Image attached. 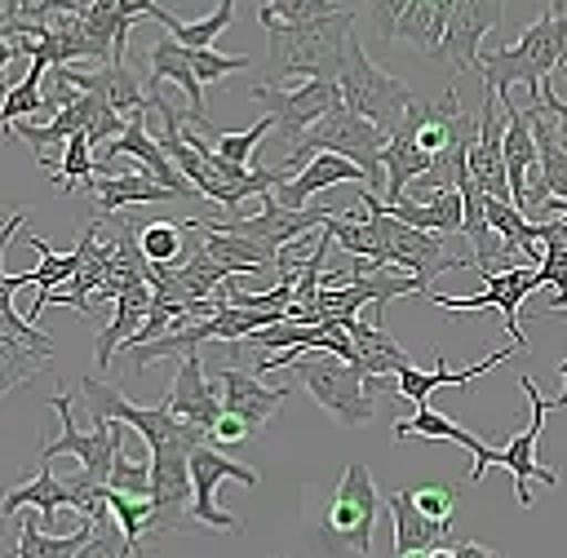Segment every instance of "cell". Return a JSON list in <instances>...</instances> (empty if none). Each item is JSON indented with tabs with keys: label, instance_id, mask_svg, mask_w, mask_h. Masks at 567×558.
Masks as SVG:
<instances>
[{
	"label": "cell",
	"instance_id": "cell-37",
	"mask_svg": "<svg viewBox=\"0 0 567 558\" xmlns=\"http://www.w3.org/2000/svg\"><path fill=\"white\" fill-rule=\"evenodd\" d=\"M49 177H53L66 195H75V186H89V177H97V155H93L89 133H75V137L66 142L62 159H49Z\"/></svg>",
	"mask_w": 567,
	"mask_h": 558
},
{
	"label": "cell",
	"instance_id": "cell-26",
	"mask_svg": "<svg viewBox=\"0 0 567 558\" xmlns=\"http://www.w3.org/2000/svg\"><path fill=\"white\" fill-rule=\"evenodd\" d=\"M501 111H505V173H509V199H514V208L527 213V177H532V168L540 164L536 128H532V115L518 111L509 97H501Z\"/></svg>",
	"mask_w": 567,
	"mask_h": 558
},
{
	"label": "cell",
	"instance_id": "cell-56",
	"mask_svg": "<svg viewBox=\"0 0 567 558\" xmlns=\"http://www.w3.org/2000/svg\"><path fill=\"white\" fill-rule=\"evenodd\" d=\"M558 376H563V394H558L549 407H567V354H563V363H558Z\"/></svg>",
	"mask_w": 567,
	"mask_h": 558
},
{
	"label": "cell",
	"instance_id": "cell-42",
	"mask_svg": "<svg viewBox=\"0 0 567 558\" xmlns=\"http://www.w3.org/2000/svg\"><path fill=\"white\" fill-rule=\"evenodd\" d=\"M146 549H137L128 536H124V527L106 514V518H97L93 523V536H89V545L75 554V558H142Z\"/></svg>",
	"mask_w": 567,
	"mask_h": 558
},
{
	"label": "cell",
	"instance_id": "cell-11",
	"mask_svg": "<svg viewBox=\"0 0 567 558\" xmlns=\"http://www.w3.org/2000/svg\"><path fill=\"white\" fill-rule=\"evenodd\" d=\"M518 385H523V394H527V403H532V421H527V425H523V430L501 447L496 465L514 474L518 509H532V483L558 487V474H554L549 465H540V434H545V412H549V403H545V394L536 390V381H532L527 372L518 376Z\"/></svg>",
	"mask_w": 567,
	"mask_h": 558
},
{
	"label": "cell",
	"instance_id": "cell-48",
	"mask_svg": "<svg viewBox=\"0 0 567 558\" xmlns=\"http://www.w3.org/2000/svg\"><path fill=\"white\" fill-rule=\"evenodd\" d=\"M412 9V0H368V27H372V35L381 40V44H394V31H399V22H403V13Z\"/></svg>",
	"mask_w": 567,
	"mask_h": 558
},
{
	"label": "cell",
	"instance_id": "cell-3",
	"mask_svg": "<svg viewBox=\"0 0 567 558\" xmlns=\"http://www.w3.org/2000/svg\"><path fill=\"white\" fill-rule=\"evenodd\" d=\"M567 58V27L545 9L509 49H487L478 62V75L487 89H496L501 97H509V84H527L532 89V106H536V89H545V80L554 75V66H563Z\"/></svg>",
	"mask_w": 567,
	"mask_h": 558
},
{
	"label": "cell",
	"instance_id": "cell-25",
	"mask_svg": "<svg viewBox=\"0 0 567 558\" xmlns=\"http://www.w3.org/2000/svg\"><path fill=\"white\" fill-rule=\"evenodd\" d=\"M186 226H190V230H199L204 248H208V252H213L230 275H257V270L279 266V248H275V244H266V239H248V235L217 230V226H213V221H204V217H190Z\"/></svg>",
	"mask_w": 567,
	"mask_h": 558
},
{
	"label": "cell",
	"instance_id": "cell-50",
	"mask_svg": "<svg viewBox=\"0 0 567 558\" xmlns=\"http://www.w3.org/2000/svg\"><path fill=\"white\" fill-rule=\"evenodd\" d=\"M124 128H128V120H124L120 111H111V106H97L84 133H89V142H93V151H97V146H111L115 137H124Z\"/></svg>",
	"mask_w": 567,
	"mask_h": 558
},
{
	"label": "cell",
	"instance_id": "cell-7",
	"mask_svg": "<svg viewBox=\"0 0 567 558\" xmlns=\"http://www.w3.org/2000/svg\"><path fill=\"white\" fill-rule=\"evenodd\" d=\"M363 199L377 208V217H381V230H385V248H390V266L394 270H408V275H416L421 283H425V292H430V283L443 275V270H474V252H465V257H452L447 252V235H434V230H421V226H408L403 217H394L390 208H385V199L381 195H372V190H363Z\"/></svg>",
	"mask_w": 567,
	"mask_h": 558
},
{
	"label": "cell",
	"instance_id": "cell-14",
	"mask_svg": "<svg viewBox=\"0 0 567 558\" xmlns=\"http://www.w3.org/2000/svg\"><path fill=\"white\" fill-rule=\"evenodd\" d=\"M190 478H195V518L204 527H217V531H244L235 514L217 509V483L221 478H235L244 487H257L261 474L252 465H239L235 456H226V447H213V443H199L190 452Z\"/></svg>",
	"mask_w": 567,
	"mask_h": 558
},
{
	"label": "cell",
	"instance_id": "cell-46",
	"mask_svg": "<svg viewBox=\"0 0 567 558\" xmlns=\"http://www.w3.org/2000/svg\"><path fill=\"white\" fill-rule=\"evenodd\" d=\"M412 500L434 523H452V514H456V487L452 483H421V487H412Z\"/></svg>",
	"mask_w": 567,
	"mask_h": 558
},
{
	"label": "cell",
	"instance_id": "cell-2",
	"mask_svg": "<svg viewBox=\"0 0 567 558\" xmlns=\"http://www.w3.org/2000/svg\"><path fill=\"white\" fill-rule=\"evenodd\" d=\"M341 155V159H350V164H359V173H363V182H368V190L372 195H385V133L372 124V120H363L346 97L319 120V124H310V133L301 137V146L292 151V155H284V173L292 177L301 164H310L315 155Z\"/></svg>",
	"mask_w": 567,
	"mask_h": 558
},
{
	"label": "cell",
	"instance_id": "cell-53",
	"mask_svg": "<svg viewBox=\"0 0 567 558\" xmlns=\"http://www.w3.org/2000/svg\"><path fill=\"white\" fill-rule=\"evenodd\" d=\"M536 230H540L545 248H567V217H563V213H558V217H545V221H536Z\"/></svg>",
	"mask_w": 567,
	"mask_h": 558
},
{
	"label": "cell",
	"instance_id": "cell-23",
	"mask_svg": "<svg viewBox=\"0 0 567 558\" xmlns=\"http://www.w3.org/2000/svg\"><path fill=\"white\" fill-rule=\"evenodd\" d=\"M66 75H71V84H75L80 93H93L102 106L120 111L124 120L146 115V106H151V97H142V84H137V75H133L124 62H102V66H93V71H71V66H66Z\"/></svg>",
	"mask_w": 567,
	"mask_h": 558
},
{
	"label": "cell",
	"instance_id": "cell-1",
	"mask_svg": "<svg viewBox=\"0 0 567 558\" xmlns=\"http://www.w3.org/2000/svg\"><path fill=\"white\" fill-rule=\"evenodd\" d=\"M350 40H354V9L315 18V22H292V27L275 22V27H266V66H261L257 84H284L292 75L341 80Z\"/></svg>",
	"mask_w": 567,
	"mask_h": 558
},
{
	"label": "cell",
	"instance_id": "cell-21",
	"mask_svg": "<svg viewBox=\"0 0 567 558\" xmlns=\"http://www.w3.org/2000/svg\"><path fill=\"white\" fill-rule=\"evenodd\" d=\"M385 509H390V545H394V558L399 554H412V549H443V545H456L452 540V523H434L416 509L412 500V487H394L385 496Z\"/></svg>",
	"mask_w": 567,
	"mask_h": 558
},
{
	"label": "cell",
	"instance_id": "cell-30",
	"mask_svg": "<svg viewBox=\"0 0 567 558\" xmlns=\"http://www.w3.org/2000/svg\"><path fill=\"white\" fill-rule=\"evenodd\" d=\"M341 328L350 332V341H354V350H359V359H354L359 372H368V376H394V372L412 368L408 350H403L390 332H381L377 319H354V314H350V319H341Z\"/></svg>",
	"mask_w": 567,
	"mask_h": 558
},
{
	"label": "cell",
	"instance_id": "cell-4",
	"mask_svg": "<svg viewBox=\"0 0 567 558\" xmlns=\"http://www.w3.org/2000/svg\"><path fill=\"white\" fill-rule=\"evenodd\" d=\"M292 381L346 430L354 425H368L372 421V407H377V385L368 372H359L354 363H346L341 354H328V350H310V354H297L288 363Z\"/></svg>",
	"mask_w": 567,
	"mask_h": 558
},
{
	"label": "cell",
	"instance_id": "cell-55",
	"mask_svg": "<svg viewBox=\"0 0 567 558\" xmlns=\"http://www.w3.org/2000/svg\"><path fill=\"white\" fill-rule=\"evenodd\" d=\"M22 221H27V208H13V217L0 226V248H9V239L18 235V226H22Z\"/></svg>",
	"mask_w": 567,
	"mask_h": 558
},
{
	"label": "cell",
	"instance_id": "cell-9",
	"mask_svg": "<svg viewBox=\"0 0 567 558\" xmlns=\"http://www.w3.org/2000/svg\"><path fill=\"white\" fill-rule=\"evenodd\" d=\"M49 407L58 412L62 430L53 443H40V465H49L53 456H80V469L93 474L97 483H111V469H115V456L124 447V421H93L89 434L75 430V416H71V394L58 390L49 399Z\"/></svg>",
	"mask_w": 567,
	"mask_h": 558
},
{
	"label": "cell",
	"instance_id": "cell-17",
	"mask_svg": "<svg viewBox=\"0 0 567 558\" xmlns=\"http://www.w3.org/2000/svg\"><path fill=\"white\" fill-rule=\"evenodd\" d=\"M470 173L483 186L487 199H509V173H505V111L501 93L483 84V115H478V137L470 146ZM514 204V199H509Z\"/></svg>",
	"mask_w": 567,
	"mask_h": 558
},
{
	"label": "cell",
	"instance_id": "cell-32",
	"mask_svg": "<svg viewBox=\"0 0 567 558\" xmlns=\"http://www.w3.org/2000/svg\"><path fill=\"white\" fill-rule=\"evenodd\" d=\"M430 164H434V155L416 142V133H412L408 124H399V128L390 133V142H385V204H399L403 190H408L421 173H430Z\"/></svg>",
	"mask_w": 567,
	"mask_h": 558
},
{
	"label": "cell",
	"instance_id": "cell-29",
	"mask_svg": "<svg viewBox=\"0 0 567 558\" xmlns=\"http://www.w3.org/2000/svg\"><path fill=\"white\" fill-rule=\"evenodd\" d=\"M217 341V323L213 319H195V323H182V328H168L164 337L146 341V345H124L120 359L128 372H142L159 359H186V354H199V345Z\"/></svg>",
	"mask_w": 567,
	"mask_h": 558
},
{
	"label": "cell",
	"instance_id": "cell-18",
	"mask_svg": "<svg viewBox=\"0 0 567 558\" xmlns=\"http://www.w3.org/2000/svg\"><path fill=\"white\" fill-rule=\"evenodd\" d=\"M164 407H168L173 416L199 425L204 434L217 425V416L226 412V407H221V385L213 381V372L204 368L199 354L177 359V376H173V385H168V394H164Z\"/></svg>",
	"mask_w": 567,
	"mask_h": 558
},
{
	"label": "cell",
	"instance_id": "cell-39",
	"mask_svg": "<svg viewBox=\"0 0 567 558\" xmlns=\"http://www.w3.org/2000/svg\"><path fill=\"white\" fill-rule=\"evenodd\" d=\"M275 128V115H261L252 128H244V133H217L213 124H204V133L213 137V146H217V155L221 159H230V164H248L252 155H257V146H261V137Z\"/></svg>",
	"mask_w": 567,
	"mask_h": 558
},
{
	"label": "cell",
	"instance_id": "cell-31",
	"mask_svg": "<svg viewBox=\"0 0 567 558\" xmlns=\"http://www.w3.org/2000/svg\"><path fill=\"white\" fill-rule=\"evenodd\" d=\"M111 306H115V310H111V323L97 332V345H93L97 372H106V368H111V354L146 323V314H151V306H155V288H151V283H137V288H128L124 297H115Z\"/></svg>",
	"mask_w": 567,
	"mask_h": 558
},
{
	"label": "cell",
	"instance_id": "cell-27",
	"mask_svg": "<svg viewBox=\"0 0 567 558\" xmlns=\"http://www.w3.org/2000/svg\"><path fill=\"white\" fill-rule=\"evenodd\" d=\"M84 190L93 195L97 217H111V213H120L124 204H164V199H182L177 190H168L164 182H155V177L142 173V168H133V173H111V177H89Z\"/></svg>",
	"mask_w": 567,
	"mask_h": 558
},
{
	"label": "cell",
	"instance_id": "cell-54",
	"mask_svg": "<svg viewBox=\"0 0 567 558\" xmlns=\"http://www.w3.org/2000/svg\"><path fill=\"white\" fill-rule=\"evenodd\" d=\"M452 554H456V558H505V554H496V549H487V545H478V540H456Z\"/></svg>",
	"mask_w": 567,
	"mask_h": 558
},
{
	"label": "cell",
	"instance_id": "cell-16",
	"mask_svg": "<svg viewBox=\"0 0 567 558\" xmlns=\"http://www.w3.org/2000/svg\"><path fill=\"white\" fill-rule=\"evenodd\" d=\"M509 354H523V350H518L514 341H505V345L487 350V359H478V363H470V368L452 372V368H447V359H443V350H434V372L403 368V372H394V376H372V385H377V390H394V394H403V399H412V403L421 407V403H430V394H434L439 385H461V390H474L470 381L487 376V372H492L496 363H505Z\"/></svg>",
	"mask_w": 567,
	"mask_h": 558
},
{
	"label": "cell",
	"instance_id": "cell-22",
	"mask_svg": "<svg viewBox=\"0 0 567 558\" xmlns=\"http://www.w3.org/2000/svg\"><path fill=\"white\" fill-rule=\"evenodd\" d=\"M412 434H425V438H443V443H461L470 456H474V465H470V474H465V483H478L492 465H496V456H501V447H487L483 438H474L465 425H456V421H447L443 412H434L430 403H421L408 421H394V438H412Z\"/></svg>",
	"mask_w": 567,
	"mask_h": 558
},
{
	"label": "cell",
	"instance_id": "cell-20",
	"mask_svg": "<svg viewBox=\"0 0 567 558\" xmlns=\"http://www.w3.org/2000/svg\"><path fill=\"white\" fill-rule=\"evenodd\" d=\"M213 381L221 385V407L244 416L252 425V434L266 430V421L275 416L279 403H288L292 385H261V376L252 368H213Z\"/></svg>",
	"mask_w": 567,
	"mask_h": 558
},
{
	"label": "cell",
	"instance_id": "cell-19",
	"mask_svg": "<svg viewBox=\"0 0 567 558\" xmlns=\"http://www.w3.org/2000/svg\"><path fill=\"white\" fill-rule=\"evenodd\" d=\"M115 155H133V159L142 164V173H151L155 182H164V186H168V190H177L182 199H204V195H199V190H195V186L182 177V168L168 159V151L159 146V137L146 128V115H133V120H128L124 137H115V142H111V146L97 155V168H106Z\"/></svg>",
	"mask_w": 567,
	"mask_h": 558
},
{
	"label": "cell",
	"instance_id": "cell-38",
	"mask_svg": "<svg viewBox=\"0 0 567 558\" xmlns=\"http://www.w3.org/2000/svg\"><path fill=\"white\" fill-rule=\"evenodd\" d=\"M49 359H53V354H44V350H35V345H27V341L0 332V376H4V394H13V390H18L31 372H40Z\"/></svg>",
	"mask_w": 567,
	"mask_h": 558
},
{
	"label": "cell",
	"instance_id": "cell-45",
	"mask_svg": "<svg viewBox=\"0 0 567 558\" xmlns=\"http://www.w3.org/2000/svg\"><path fill=\"white\" fill-rule=\"evenodd\" d=\"M186 58H190V66H195V75H199L204 84L226 80L230 71L252 66V58H244V53H213V49H186Z\"/></svg>",
	"mask_w": 567,
	"mask_h": 558
},
{
	"label": "cell",
	"instance_id": "cell-5",
	"mask_svg": "<svg viewBox=\"0 0 567 558\" xmlns=\"http://www.w3.org/2000/svg\"><path fill=\"white\" fill-rule=\"evenodd\" d=\"M80 394L89 403V416L93 421H124L142 434V443L151 447V456H164V452H195L199 443H208V434L182 416H173L164 403L159 407H137L120 394V385L102 381V376H80Z\"/></svg>",
	"mask_w": 567,
	"mask_h": 558
},
{
	"label": "cell",
	"instance_id": "cell-36",
	"mask_svg": "<svg viewBox=\"0 0 567 558\" xmlns=\"http://www.w3.org/2000/svg\"><path fill=\"white\" fill-rule=\"evenodd\" d=\"M44 75H49V66H40V62H31L27 66V75L18 80V84H4V102H0V124H18V120H31V115H40V124H49L53 120V111L44 106Z\"/></svg>",
	"mask_w": 567,
	"mask_h": 558
},
{
	"label": "cell",
	"instance_id": "cell-12",
	"mask_svg": "<svg viewBox=\"0 0 567 558\" xmlns=\"http://www.w3.org/2000/svg\"><path fill=\"white\" fill-rule=\"evenodd\" d=\"M151 505H155V514H151L155 536L204 527L195 518V478H190V456L186 452L151 456Z\"/></svg>",
	"mask_w": 567,
	"mask_h": 558
},
{
	"label": "cell",
	"instance_id": "cell-10",
	"mask_svg": "<svg viewBox=\"0 0 567 558\" xmlns=\"http://www.w3.org/2000/svg\"><path fill=\"white\" fill-rule=\"evenodd\" d=\"M252 102L266 106V115H275L279 137L288 142V155L301 146V137L310 133V124H319L337 102H341V84L337 80H306L297 89H279V84H252L248 89Z\"/></svg>",
	"mask_w": 567,
	"mask_h": 558
},
{
	"label": "cell",
	"instance_id": "cell-13",
	"mask_svg": "<svg viewBox=\"0 0 567 558\" xmlns=\"http://www.w3.org/2000/svg\"><path fill=\"white\" fill-rule=\"evenodd\" d=\"M536 288H545V279H540V270L532 266V270H492V275H483V292H474V297H443V292H425L439 310H501V319H505V332H509V341L518 345V350H527V337H523V328H518V306H523V297L527 292H536Z\"/></svg>",
	"mask_w": 567,
	"mask_h": 558
},
{
	"label": "cell",
	"instance_id": "cell-40",
	"mask_svg": "<svg viewBox=\"0 0 567 558\" xmlns=\"http://www.w3.org/2000/svg\"><path fill=\"white\" fill-rule=\"evenodd\" d=\"M230 22H235V0H217V9H213L208 18H199V22H177V27H173V40H177L182 49H213V40H217Z\"/></svg>",
	"mask_w": 567,
	"mask_h": 558
},
{
	"label": "cell",
	"instance_id": "cell-49",
	"mask_svg": "<svg viewBox=\"0 0 567 558\" xmlns=\"http://www.w3.org/2000/svg\"><path fill=\"white\" fill-rule=\"evenodd\" d=\"M536 270L554 288V310H567V248H545Z\"/></svg>",
	"mask_w": 567,
	"mask_h": 558
},
{
	"label": "cell",
	"instance_id": "cell-58",
	"mask_svg": "<svg viewBox=\"0 0 567 558\" xmlns=\"http://www.w3.org/2000/svg\"><path fill=\"white\" fill-rule=\"evenodd\" d=\"M430 558H456V554H452V545H443V549H430Z\"/></svg>",
	"mask_w": 567,
	"mask_h": 558
},
{
	"label": "cell",
	"instance_id": "cell-33",
	"mask_svg": "<svg viewBox=\"0 0 567 558\" xmlns=\"http://www.w3.org/2000/svg\"><path fill=\"white\" fill-rule=\"evenodd\" d=\"M452 9H456V0H412V9L403 13L394 40H399V44H412V49H421V53L434 58V49L443 44V31H447Z\"/></svg>",
	"mask_w": 567,
	"mask_h": 558
},
{
	"label": "cell",
	"instance_id": "cell-41",
	"mask_svg": "<svg viewBox=\"0 0 567 558\" xmlns=\"http://www.w3.org/2000/svg\"><path fill=\"white\" fill-rule=\"evenodd\" d=\"M346 4H337V0H266L261 4V13H257V22L261 27H275V22H315V18H332V13H341Z\"/></svg>",
	"mask_w": 567,
	"mask_h": 558
},
{
	"label": "cell",
	"instance_id": "cell-6",
	"mask_svg": "<svg viewBox=\"0 0 567 558\" xmlns=\"http://www.w3.org/2000/svg\"><path fill=\"white\" fill-rule=\"evenodd\" d=\"M337 84H341V97H346L363 120H372L381 133H394V128L403 124L408 106L416 102L412 89H408L399 75L381 71V66L368 58L359 31H354V40H350V49H346V66H341V80H337Z\"/></svg>",
	"mask_w": 567,
	"mask_h": 558
},
{
	"label": "cell",
	"instance_id": "cell-51",
	"mask_svg": "<svg viewBox=\"0 0 567 558\" xmlns=\"http://www.w3.org/2000/svg\"><path fill=\"white\" fill-rule=\"evenodd\" d=\"M248 438H257V434H252V425H248L244 416H235V412H221L217 425L208 430V443H213V447H239V443H248Z\"/></svg>",
	"mask_w": 567,
	"mask_h": 558
},
{
	"label": "cell",
	"instance_id": "cell-15",
	"mask_svg": "<svg viewBox=\"0 0 567 558\" xmlns=\"http://www.w3.org/2000/svg\"><path fill=\"white\" fill-rule=\"evenodd\" d=\"M501 22H505V0H456L443 44L434 49V62L447 71H478V62H483L478 44Z\"/></svg>",
	"mask_w": 567,
	"mask_h": 558
},
{
	"label": "cell",
	"instance_id": "cell-34",
	"mask_svg": "<svg viewBox=\"0 0 567 558\" xmlns=\"http://www.w3.org/2000/svg\"><path fill=\"white\" fill-rule=\"evenodd\" d=\"M93 536V523L84 518L71 536H58V531H44L40 518H18V549L13 558H75Z\"/></svg>",
	"mask_w": 567,
	"mask_h": 558
},
{
	"label": "cell",
	"instance_id": "cell-57",
	"mask_svg": "<svg viewBox=\"0 0 567 558\" xmlns=\"http://www.w3.org/2000/svg\"><path fill=\"white\" fill-rule=\"evenodd\" d=\"M549 13H554L563 27H567V0H549Z\"/></svg>",
	"mask_w": 567,
	"mask_h": 558
},
{
	"label": "cell",
	"instance_id": "cell-43",
	"mask_svg": "<svg viewBox=\"0 0 567 558\" xmlns=\"http://www.w3.org/2000/svg\"><path fill=\"white\" fill-rule=\"evenodd\" d=\"M111 514H115V523L124 527V536L142 549V531H151V514H155V505H151V496H128V492H115L111 487Z\"/></svg>",
	"mask_w": 567,
	"mask_h": 558
},
{
	"label": "cell",
	"instance_id": "cell-52",
	"mask_svg": "<svg viewBox=\"0 0 567 558\" xmlns=\"http://www.w3.org/2000/svg\"><path fill=\"white\" fill-rule=\"evenodd\" d=\"M120 13L128 18V22H137V18H151V22H159V27H177V18L168 13V9H159L155 0H120Z\"/></svg>",
	"mask_w": 567,
	"mask_h": 558
},
{
	"label": "cell",
	"instance_id": "cell-35",
	"mask_svg": "<svg viewBox=\"0 0 567 558\" xmlns=\"http://www.w3.org/2000/svg\"><path fill=\"white\" fill-rule=\"evenodd\" d=\"M532 115V128H536V151H540V173H545V186L554 199H567V146L558 137V124L545 115V106H527Z\"/></svg>",
	"mask_w": 567,
	"mask_h": 558
},
{
	"label": "cell",
	"instance_id": "cell-28",
	"mask_svg": "<svg viewBox=\"0 0 567 558\" xmlns=\"http://www.w3.org/2000/svg\"><path fill=\"white\" fill-rule=\"evenodd\" d=\"M164 80H177V84L186 89L190 124H195V128H204V124H208V120H204V80L195 75V66H190L186 49H182L173 35L155 40V49H151V58H146V84H151V89H159Z\"/></svg>",
	"mask_w": 567,
	"mask_h": 558
},
{
	"label": "cell",
	"instance_id": "cell-8",
	"mask_svg": "<svg viewBox=\"0 0 567 558\" xmlns=\"http://www.w3.org/2000/svg\"><path fill=\"white\" fill-rule=\"evenodd\" d=\"M377 509H381V492L372 483V469L363 461H350L332 500H328V509H323V540L337 545V549L372 554Z\"/></svg>",
	"mask_w": 567,
	"mask_h": 558
},
{
	"label": "cell",
	"instance_id": "cell-24",
	"mask_svg": "<svg viewBox=\"0 0 567 558\" xmlns=\"http://www.w3.org/2000/svg\"><path fill=\"white\" fill-rule=\"evenodd\" d=\"M341 182H363V173H359V164H350V159H341V155H315L310 164H301L292 177H284L279 186H275V199L284 204V208H292V213H301L319 190H328V186H341ZM363 190H368V182H363Z\"/></svg>",
	"mask_w": 567,
	"mask_h": 558
},
{
	"label": "cell",
	"instance_id": "cell-47",
	"mask_svg": "<svg viewBox=\"0 0 567 558\" xmlns=\"http://www.w3.org/2000/svg\"><path fill=\"white\" fill-rule=\"evenodd\" d=\"M115 492H128V496H151V461H128L124 447L115 456V469H111V483Z\"/></svg>",
	"mask_w": 567,
	"mask_h": 558
},
{
	"label": "cell",
	"instance_id": "cell-59",
	"mask_svg": "<svg viewBox=\"0 0 567 558\" xmlns=\"http://www.w3.org/2000/svg\"><path fill=\"white\" fill-rule=\"evenodd\" d=\"M399 558H430L425 549H412V554H399Z\"/></svg>",
	"mask_w": 567,
	"mask_h": 558
},
{
	"label": "cell",
	"instance_id": "cell-44",
	"mask_svg": "<svg viewBox=\"0 0 567 558\" xmlns=\"http://www.w3.org/2000/svg\"><path fill=\"white\" fill-rule=\"evenodd\" d=\"M142 252H146L151 266H168V261H177V257L186 252V244H182V226H177V221H146V226H142Z\"/></svg>",
	"mask_w": 567,
	"mask_h": 558
}]
</instances>
